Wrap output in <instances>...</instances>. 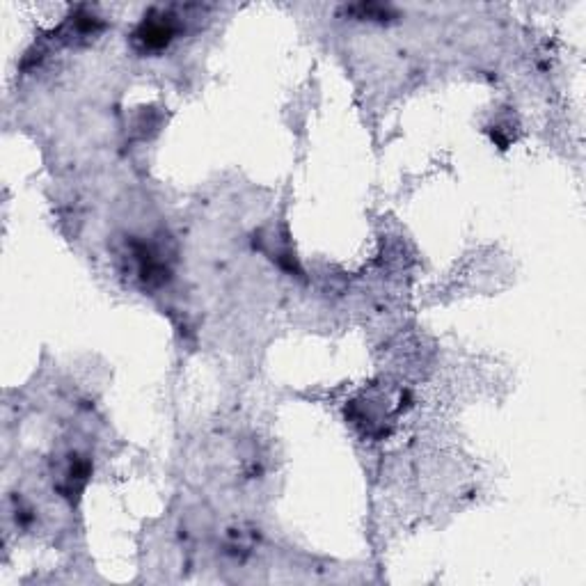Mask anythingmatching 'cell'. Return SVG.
<instances>
[{
  "label": "cell",
  "instance_id": "6da1fadb",
  "mask_svg": "<svg viewBox=\"0 0 586 586\" xmlns=\"http://www.w3.org/2000/svg\"><path fill=\"white\" fill-rule=\"evenodd\" d=\"M177 17H172L170 12H158L149 14L140 21V26L133 33V39L147 51H161L172 42V37L177 35Z\"/></svg>",
  "mask_w": 586,
  "mask_h": 586
}]
</instances>
